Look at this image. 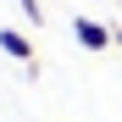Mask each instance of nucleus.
I'll use <instances>...</instances> for the list:
<instances>
[{"mask_svg":"<svg viewBox=\"0 0 122 122\" xmlns=\"http://www.w3.org/2000/svg\"><path fill=\"white\" fill-rule=\"evenodd\" d=\"M117 6H122V0H117Z\"/></svg>","mask_w":122,"mask_h":122,"instance_id":"nucleus-3","label":"nucleus"},{"mask_svg":"<svg viewBox=\"0 0 122 122\" xmlns=\"http://www.w3.org/2000/svg\"><path fill=\"white\" fill-rule=\"evenodd\" d=\"M72 33H78L83 50H111V45H117V28L94 22V17H72Z\"/></svg>","mask_w":122,"mask_h":122,"instance_id":"nucleus-1","label":"nucleus"},{"mask_svg":"<svg viewBox=\"0 0 122 122\" xmlns=\"http://www.w3.org/2000/svg\"><path fill=\"white\" fill-rule=\"evenodd\" d=\"M0 50H6V56H17V61H28V67H33V39H28V33H17V28H0Z\"/></svg>","mask_w":122,"mask_h":122,"instance_id":"nucleus-2","label":"nucleus"}]
</instances>
